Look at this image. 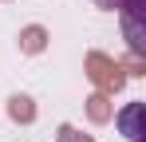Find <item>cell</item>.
I'll return each mask as SVG.
<instances>
[{
  "label": "cell",
  "instance_id": "6da1fadb",
  "mask_svg": "<svg viewBox=\"0 0 146 142\" xmlns=\"http://www.w3.org/2000/svg\"><path fill=\"white\" fill-rule=\"evenodd\" d=\"M142 4L146 0H126L122 4V32L134 55H146V28H142Z\"/></svg>",
  "mask_w": 146,
  "mask_h": 142
},
{
  "label": "cell",
  "instance_id": "7a4b0ae2",
  "mask_svg": "<svg viewBox=\"0 0 146 142\" xmlns=\"http://www.w3.org/2000/svg\"><path fill=\"white\" fill-rule=\"evenodd\" d=\"M119 130H122L130 142H142V138H146V134H142V103H130V107L119 115Z\"/></svg>",
  "mask_w": 146,
  "mask_h": 142
}]
</instances>
